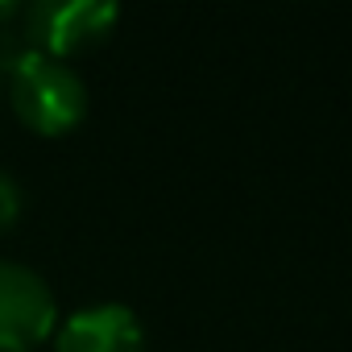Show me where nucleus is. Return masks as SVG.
<instances>
[{
  "label": "nucleus",
  "instance_id": "39448f33",
  "mask_svg": "<svg viewBox=\"0 0 352 352\" xmlns=\"http://www.w3.org/2000/svg\"><path fill=\"white\" fill-rule=\"evenodd\" d=\"M21 216V183L0 166V236H5Z\"/></svg>",
  "mask_w": 352,
  "mask_h": 352
},
{
  "label": "nucleus",
  "instance_id": "f03ea898",
  "mask_svg": "<svg viewBox=\"0 0 352 352\" xmlns=\"http://www.w3.org/2000/svg\"><path fill=\"white\" fill-rule=\"evenodd\" d=\"M58 327L50 282L13 257H0V352H30Z\"/></svg>",
  "mask_w": 352,
  "mask_h": 352
},
{
  "label": "nucleus",
  "instance_id": "7ed1b4c3",
  "mask_svg": "<svg viewBox=\"0 0 352 352\" xmlns=\"http://www.w3.org/2000/svg\"><path fill=\"white\" fill-rule=\"evenodd\" d=\"M120 21V9L112 0H34L25 5V25L34 38V50L71 58L91 46H100Z\"/></svg>",
  "mask_w": 352,
  "mask_h": 352
},
{
  "label": "nucleus",
  "instance_id": "20e7f679",
  "mask_svg": "<svg viewBox=\"0 0 352 352\" xmlns=\"http://www.w3.org/2000/svg\"><path fill=\"white\" fill-rule=\"evenodd\" d=\"M58 352H145V323L129 302H87L58 319Z\"/></svg>",
  "mask_w": 352,
  "mask_h": 352
},
{
  "label": "nucleus",
  "instance_id": "423d86ee",
  "mask_svg": "<svg viewBox=\"0 0 352 352\" xmlns=\"http://www.w3.org/2000/svg\"><path fill=\"white\" fill-rule=\"evenodd\" d=\"M17 13V5H13V0H0V21H9Z\"/></svg>",
  "mask_w": 352,
  "mask_h": 352
},
{
  "label": "nucleus",
  "instance_id": "f257e3e1",
  "mask_svg": "<svg viewBox=\"0 0 352 352\" xmlns=\"http://www.w3.org/2000/svg\"><path fill=\"white\" fill-rule=\"evenodd\" d=\"M9 104L21 116V124H30L34 133L58 137L87 116V83L71 67V58L30 46L9 67Z\"/></svg>",
  "mask_w": 352,
  "mask_h": 352
}]
</instances>
